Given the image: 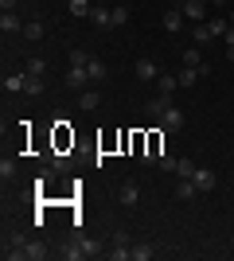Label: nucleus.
<instances>
[{
    "label": "nucleus",
    "mask_w": 234,
    "mask_h": 261,
    "mask_svg": "<svg viewBox=\"0 0 234 261\" xmlns=\"http://www.w3.org/2000/svg\"><path fill=\"white\" fill-rule=\"evenodd\" d=\"M203 4H219V0H203Z\"/></svg>",
    "instance_id": "nucleus-34"
},
{
    "label": "nucleus",
    "mask_w": 234,
    "mask_h": 261,
    "mask_svg": "<svg viewBox=\"0 0 234 261\" xmlns=\"http://www.w3.org/2000/svg\"><path fill=\"white\" fill-rule=\"evenodd\" d=\"M70 16H90V0H70Z\"/></svg>",
    "instance_id": "nucleus-27"
},
{
    "label": "nucleus",
    "mask_w": 234,
    "mask_h": 261,
    "mask_svg": "<svg viewBox=\"0 0 234 261\" xmlns=\"http://www.w3.org/2000/svg\"><path fill=\"white\" fill-rule=\"evenodd\" d=\"M23 39H43V35H47V28H43V23H39V20H32V23H23Z\"/></svg>",
    "instance_id": "nucleus-15"
},
{
    "label": "nucleus",
    "mask_w": 234,
    "mask_h": 261,
    "mask_svg": "<svg viewBox=\"0 0 234 261\" xmlns=\"http://www.w3.org/2000/svg\"><path fill=\"white\" fill-rule=\"evenodd\" d=\"M223 39H226V47H234V23H230V28L223 32Z\"/></svg>",
    "instance_id": "nucleus-31"
},
{
    "label": "nucleus",
    "mask_w": 234,
    "mask_h": 261,
    "mask_svg": "<svg viewBox=\"0 0 234 261\" xmlns=\"http://www.w3.org/2000/svg\"><path fill=\"white\" fill-rule=\"evenodd\" d=\"M179 28H184V12H179V4H176V8H168V12H164V32H168V35H176Z\"/></svg>",
    "instance_id": "nucleus-9"
},
{
    "label": "nucleus",
    "mask_w": 234,
    "mask_h": 261,
    "mask_svg": "<svg viewBox=\"0 0 234 261\" xmlns=\"http://www.w3.org/2000/svg\"><path fill=\"white\" fill-rule=\"evenodd\" d=\"M23 94H28V98H39V94H43V78H32V74H28V86H23Z\"/></svg>",
    "instance_id": "nucleus-22"
},
{
    "label": "nucleus",
    "mask_w": 234,
    "mask_h": 261,
    "mask_svg": "<svg viewBox=\"0 0 234 261\" xmlns=\"http://www.w3.org/2000/svg\"><path fill=\"white\" fill-rule=\"evenodd\" d=\"M156 257V246H148V242H137L133 246V261H152Z\"/></svg>",
    "instance_id": "nucleus-14"
},
{
    "label": "nucleus",
    "mask_w": 234,
    "mask_h": 261,
    "mask_svg": "<svg viewBox=\"0 0 234 261\" xmlns=\"http://www.w3.org/2000/svg\"><path fill=\"white\" fill-rule=\"evenodd\" d=\"M110 250H133V242H129V234H125V230H113Z\"/></svg>",
    "instance_id": "nucleus-18"
},
{
    "label": "nucleus",
    "mask_w": 234,
    "mask_h": 261,
    "mask_svg": "<svg viewBox=\"0 0 234 261\" xmlns=\"http://www.w3.org/2000/svg\"><path fill=\"white\" fill-rule=\"evenodd\" d=\"M90 59H94L90 51H70V66H90Z\"/></svg>",
    "instance_id": "nucleus-26"
},
{
    "label": "nucleus",
    "mask_w": 234,
    "mask_h": 261,
    "mask_svg": "<svg viewBox=\"0 0 234 261\" xmlns=\"http://www.w3.org/2000/svg\"><path fill=\"white\" fill-rule=\"evenodd\" d=\"M78 106H82V109H86V113H94V109H98L101 106V94H98V90H82V94H78Z\"/></svg>",
    "instance_id": "nucleus-10"
},
{
    "label": "nucleus",
    "mask_w": 234,
    "mask_h": 261,
    "mask_svg": "<svg viewBox=\"0 0 234 261\" xmlns=\"http://www.w3.org/2000/svg\"><path fill=\"white\" fill-rule=\"evenodd\" d=\"M179 12H184V20L203 23V16H207V4H203V0H179Z\"/></svg>",
    "instance_id": "nucleus-1"
},
{
    "label": "nucleus",
    "mask_w": 234,
    "mask_h": 261,
    "mask_svg": "<svg viewBox=\"0 0 234 261\" xmlns=\"http://www.w3.org/2000/svg\"><path fill=\"white\" fill-rule=\"evenodd\" d=\"M226 59H230V63H234V47H226Z\"/></svg>",
    "instance_id": "nucleus-33"
},
{
    "label": "nucleus",
    "mask_w": 234,
    "mask_h": 261,
    "mask_svg": "<svg viewBox=\"0 0 234 261\" xmlns=\"http://www.w3.org/2000/svg\"><path fill=\"white\" fill-rule=\"evenodd\" d=\"M117 203H121V207H137V203H141V187H137L133 179H125V184L117 187Z\"/></svg>",
    "instance_id": "nucleus-2"
},
{
    "label": "nucleus",
    "mask_w": 234,
    "mask_h": 261,
    "mask_svg": "<svg viewBox=\"0 0 234 261\" xmlns=\"http://www.w3.org/2000/svg\"><path fill=\"white\" fill-rule=\"evenodd\" d=\"M90 20L98 28H113V8H90Z\"/></svg>",
    "instance_id": "nucleus-11"
},
{
    "label": "nucleus",
    "mask_w": 234,
    "mask_h": 261,
    "mask_svg": "<svg viewBox=\"0 0 234 261\" xmlns=\"http://www.w3.org/2000/svg\"><path fill=\"white\" fill-rule=\"evenodd\" d=\"M16 4H20V0H0V8H4V12H16Z\"/></svg>",
    "instance_id": "nucleus-32"
},
{
    "label": "nucleus",
    "mask_w": 234,
    "mask_h": 261,
    "mask_svg": "<svg viewBox=\"0 0 234 261\" xmlns=\"http://www.w3.org/2000/svg\"><path fill=\"white\" fill-rule=\"evenodd\" d=\"M230 23H234V12H230Z\"/></svg>",
    "instance_id": "nucleus-35"
},
{
    "label": "nucleus",
    "mask_w": 234,
    "mask_h": 261,
    "mask_svg": "<svg viewBox=\"0 0 234 261\" xmlns=\"http://www.w3.org/2000/svg\"><path fill=\"white\" fill-rule=\"evenodd\" d=\"M86 74H90V82H101V78H106V63H101V59H90Z\"/></svg>",
    "instance_id": "nucleus-19"
},
{
    "label": "nucleus",
    "mask_w": 234,
    "mask_h": 261,
    "mask_svg": "<svg viewBox=\"0 0 234 261\" xmlns=\"http://www.w3.org/2000/svg\"><path fill=\"white\" fill-rule=\"evenodd\" d=\"M78 246H82V253H86V257H98V253H101V246H98L94 238H78Z\"/></svg>",
    "instance_id": "nucleus-24"
},
{
    "label": "nucleus",
    "mask_w": 234,
    "mask_h": 261,
    "mask_svg": "<svg viewBox=\"0 0 234 261\" xmlns=\"http://www.w3.org/2000/svg\"><path fill=\"white\" fill-rule=\"evenodd\" d=\"M168 109H172V94H160V98H152V101L145 106V113H148L152 121H160V117L168 113Z\"/></svg>",
    "instance_id": "nucleus-4"
},
{
    "label": "nucleus",
    "mask_w": 234,
    "mask_h": 261,
    "mask_svg": "<svg viewBox=\"0 0 234 261\" xmlns=\"http://www.w3.org/2000/svg\"><path fill=\"white\" fill-rule=\"evenodd\" d=\"M191 35H195V43H211V39H215V28H211V23H195Z\"/></svg>",
    "instance_id": "nucleus-13"
},
{
    "label": "nucleus",
    "mask_w": 234,
    "mask_h": 261,
    "mask_svg": "<svg viewBox=\"0 0 234 261\" xmlns=\"http://www.w3.org/2000/svg\"><path fill=\"white\" fill-rule=\"evenodd\" d=\"M137 78H141V82H156V78H160V70H156V63L152 59H137Z\"/></svg>",
    "instance_id": "nucleus-5"
},
{
    "label": "nucleus",
    "mask_w": 234,
    "mask_h": 261,
    "mask_svg": "<svg viewBox=\"0 0 234 261\" xmlns=\"http://www.w3.org/2000/svg\"><path fill=\"white\" fill-rule=\"evenodd\" d=\"M28 74H32V78H43L47 74V63H43V59H28Z\"/></svg>",
    "instance_id": "nucleus-23"
},
{
    "label": "nucleus",
    "mask_w": 234,
    "mask_h": 261,
    "mask_svg": "<svg viewBox=\"0 0 234 261\" xmlns=\"http://www.w3.org/2000/svg\"><path fill=\"white\" fill-rule=\"evenodd\" d=\"M156 125H160L164 133H179V129H184V109H176V106H172V109L164 113V117L156 121Z\"/></svg>",
    "instance_id": "nucleus-3"
},
{
    "label": "nucleus",
    "mask_w": 234,
    "mask_h": 261,
    "mask_svg": "<svg viewBox=\"0 0 234 261\" xmlns=\"http://www.w3.org/2000/svg\"><path fill=\"white\" fill-rule=\"evenodd\" d=\"M67 86H70V90H86V86H90L86 66H70V70H67Z\"/></svg>",
    "instance_id": "nucleus-6"
},
{
    "label": "nucleus",
    "mask_w": 234,
    "mask_h": 261,
    "mask_svg": "<svg viewBox=\"0 0 234 261\" xmlns=\"http://www.w3.org/2000/svg\"><path fill=\"white\" fill-rule=\"evenodd\" d=\"M55 253H59L63 261H82V257H86V253H82V246H78V238H74V242L67 238V242H63V246H59Z\"/></svg>",
    "instance_id": "nucleus-7"
},
{
    "label": "nucleus",
    "mask_w": 234,
    "mask_h": 261,
    "mask_svg": "<svg viewBox=\"0 0 234 261\" xmlns=\"http://www.w3.org/2000/svg\"><path fill=\"white\" fill-rule=\"evenodd\" d=\"M23 86H28V70H23V74H4V90L16 94V90H23Z\"/></svg>",
    "instance_id": "nucleus-17"
},
{
    "label": "nucleus",
    "mask_w": 234,
    "mask_h": 261,
    "mask_svg": "<svg viewBox=\"0 0 234 261\" xmlns=\"http://www.w3.org/2000/svg\"><path fill=\"white\" fill-rule=\"evenodd\" d=\"M195 191H199V187H195V179H179V184H176V199H191Z\"/></svg>",
    "instance_id": "nucleus-21"
},
{
    "label": "nucleus",
    "mask_w": 234,
    "mask_h": 261,
    "mask_svg": "<svg viewBox=\"0 0 234 261\" xmlns=\"http://www.w3.org/2000/svg\"><path fill=\"white\" fill-rule=\"evenodd\" d=\"M121 23H129V8L117 4V8H113V28H121Z\"/></svg>",
    "instance_id": "nucleus-28"
},
{
    "label": "nucleus",
    "mask_w": 234,
    "mask_h": 261,
    "mask_svg": "<svg viewBox=\"0 0 234 261\" xmlns=\"http://www.w3.org/2000/svg\"><path fill=\"white\" fill-rule=\"evenodd\" d=\"M0 175H4V184L16 175V160H12V156H4V160H0Z\"/></svg>",
    "instance_id": "nucleus-25"
},
{
    "label": "nucleus",
    "mask_w": 234,
    "mask_h": 261,
    "mask_svg": "<svg viewBox=\"0 0 234 261\" xmlns=\"http://www.w3.org/2000/svg\"><path fill=\"white\" fill-rule=\"evenodd\" d=\"M156 86H160V94H176V90H179V78L176 74H160V78H156Z\"/></svg>",
    "instance_id": "nucleus-16"
},
{
    "label": "nucleus",
    "mask_w": 234,
    "mask_h": 261,
    "mask_svg": "<svg viewBox=\"0 0 234 261\" xmlns=\"http://www.w3.org/2000/svg\"><path fill=\"white\" fill-rule=\"evenodd\" d=\"M156 164H160L164 172H176V156H168V152H160V160H156Z\"/></svg>",
    "instance_id": "nucleus-29"
},
{
    "label": "nucleus",
    "mask_w": 234,
    "mask_h": 261,
    "mask_svg": "<svg viewBox=\"0 0 234 261\" xmlns=\"http://www.w3.org/2000/svg\"><path fill=\"white\" fill-rule=\"evenodd\" d=\"M176 175H179V179H195V164H191L188 156H184V160H176Z\"/></svg>",
    "instance_id": "nucleus-20"
},
{
    "label": "nucleus",
    "mask_w": 234,
    "mask_h": 261,
    "mask_svg": "<svg viewBox=\"0 0 234 261\" xmlns=\"http://www.w3.org/2000/svg\"><path fill=\"white\" fill-rule=\"evenodd\" d=\"M184 63H188V66H203V59H199V51L191 47V51H184Z\"/></svg>",
    "instance_id": "nucleus-30"
},
{
    "label": "nucleus",
    "mask_w": 234,
    "mask_h": 261,
    "mask_svg": "<svg viewBox=\"0 0 234 261\" xmlns=\"http://www.w3.org/2000/svg\"><path fill=\"white\" fill-rule=\"evenodd\" d=\"M0 32H23V20L16 12H4V16H0Z\"/></svg>",
    "instance_id": "nucleus-12"
},
{
    "label": "nucleus",
    "mask_w": 234,
    "mask_h": 261,
    "mask_svg": "<svg viewBox=\"0 0 234 261\" xmlns=\"http://www.w3.org/2000/svg\"><path fill=\"white\" fill-rule=\"evenodd\" d=\"M215 184H219V175L211 168H195V187L199 191H215Z\"/></svg>",
    "instance_id": "nucleus-8"
}]
</instances>
